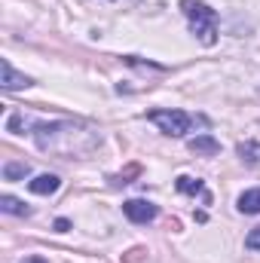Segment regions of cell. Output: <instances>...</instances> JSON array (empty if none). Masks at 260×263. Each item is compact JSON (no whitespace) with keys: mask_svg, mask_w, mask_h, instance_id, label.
Segmentation results:
<instances>
[{"mask_svg":"<svg viewBox=\"0 0 260 263\" xmlns=\"http://www.w3.org/2000/svg\"><path fill=\"white\" fill-rule=\"evenodd\" d=\"M0 86H3L6 92H15V89H28V86H34V80L25 77V73H18L15 67L3 59V62H0Z\"/></svg>","mask_w":260,"mask_h":263,"instance_id":"obj_5","label":"cell"},{"mask_svg":"<svg viewBox=\"0 0 260 263\" xmlns=\"http://www.w3.org/2000/svg\"><path fill=\"white\" fill-rule=\"evenodd\" d=\"M181 12L190 18V31L205 46H214V40H217V12L202 0H181Z\"/></svg>","mask_w":260,"mask_h":263,"instance_id":"obj_2","label":"cell"},{"mask_svg":"<svg viewBox=\"0 0 260 263\" xmlns=\"http://www.w3.org/2000/svg\"><path fill=\"white\" fill-rule=\"evenodd\" d=\"M59 187H62V178L59 175H37L34 181H28V190L37 193V196H52Z\"/></svg>","mask_w":260,"mask_h":263,"instance_id":"obj_7","label":"cell"},{"mask_svg":"<svg viewBox=\"0 0 260 263\" xmlns=\"http://www.w3.org/2000/svg\"><path fill=\"white\" fill-rule=\"evenodd\" d=\"M28 175H31L28 162H6L3 165V181H25Z\"/></svg>","mask_w":260,"mask_h":263,"instance_id":"obj_11","label":"cell"},{"mask_svg":"<svg viewBox=\"0 0 260 263\" xmlns=\"http://www.w3.org/2000/svg\"><path fill=\"white\" fill-rule=\"evenodd\" d=\"M34 141L43 153L62 156V159H86L98 150L101 132L83 123H34Z\"/></svg>","mask_w":260,"mask_h":263,"instance_id":"obj_1","label":"cell"},{"mask_svg":"<svg viewBox=\"0 0 260 263\" xmlns=\"http://www.w3.org/2000/svg\"><path fill=\"white\" fill-rule=\"evenodd\" d=\"M178 190L187 193V196H202L205 202L211 199L208 193H205V184H202L199 178H190V175H181V178H178Z\"/></svg>","mask_w":260,"mask_h":263,"instance_id":"obj_8","label":"cell"},{"mask_svg":"<svg viewBox=\"0 0 260 263\" xmlns=\"http://www.w3.org/2000/svg\"><path fill=\"white\" fill-rule=\"evenodd\" d=\"M147 120L153 126H159L162 135H172V138H184L187 132H193L196 126H208L205 117H193L187 110H150Z\"/></svg>","mask_w":260,"mask_h":263,"instance_id":"obj_3","label":"cell"},{"mask_svg":"<svg viewBox=\"0 0 260 263\" xmlns=\"http://www.w3.org/2000/svg\"><path fill=\"white\" fill-rule=\"evenodd\" d=\"M187 147L193 150L196 156H217V153H220V144H217L208 132H202V135L190 138V141H187Z\"/></svg>","mask_w":260,"mask_h":263,"instance_id":"obj_6","label":"cell"},{"mask_svg":"<svg viewBox=\"0 0 260 263\" xmlns=\"http://www.w3.org/2000/svg\"><path fill=\"white\" fill-rule=\"evenodd\" d=\"M0 211H6V214H15V217H28L31 214V208L22 202V199H15V196H0Z\"/></svg>","mask_w":260,"mask_h":263,"instance_id":"obj_10","label":"cell"},{"mask_svg":"<svg viewBox=\"0 0 260 263\" xmlns=\"http://www.w3.org/2000/svg\"><path fill=\"white\" fill-rule=\"evenodd\" d=\"M18 263H49V260L40 257V254H31V257H25V260H18Z\"/></svg>","mask_w":260,"mask_h":263,"instance_id":"obj_14","label":"cell"},{"mask_svg":"<svg viewBox=\"0 0 260 263\" xmlns=\"http://www.w3.org/2000/svg\"><path fill=\"white\" fill-rule=\"evenodd\" d=\"M123 211H126V217H129L132 223H150L159 214V208L153 202H147V199H129V202H123Z\"/></svg>","mask_w":260,"mask_h":263,"instance_id":"obj_4","label":"cell"},{"mask_svg":"<svg viewBox=\"0 0 260 263\" xmlns=\"http://www.w3.org/2000/svg\"><path fill=\"white\" fill-rule=\"evenodd\" d=\"M55 230H59V233H67V230H70V220H65V217L55 220Z\"/></svg>","mask_w":260,"mask_h":263,"instance_id":"obj_13","label":"cell"},{"mask_svg":"<svg viewBox=\"0 0 260 263\" xmlns=\"http://www.w3.org/2000/svg\"><path fill=\"white\" fill-rule=\"evenodd\" d=\"M245 245H248L251 251H260V227H254V230L245 236Z\"/></svg>","mask_w":260,"mask_h":263,"instance_id":"obj_12","label":"cell"},{"mask_svg":"<svg viewBox=\"0 0 260 263\" xmlns=\"http://www.w3.org/2000/svg\"><path fill=\"white\" fill-rule=\"evenodd\" d=\"M239 211L242 214H260V187H251V190H245L242 196H239Z\"/></svg>","mask_w":260,"mask_h":263,"instance_id":"obj_9","label":"cell"}]
</instances>
